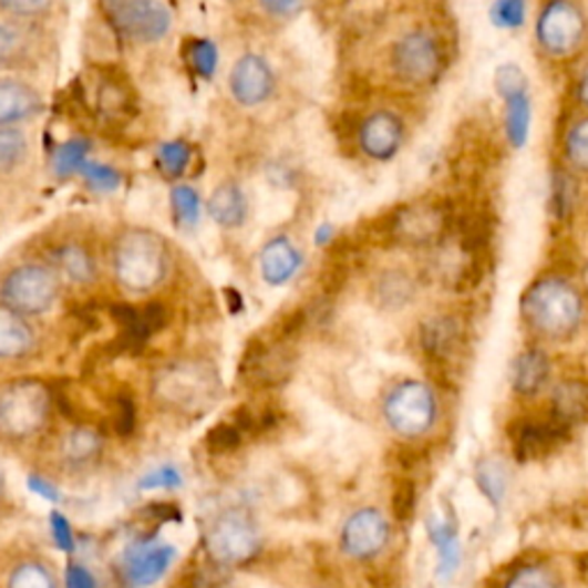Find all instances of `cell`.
<instances>
[{
  "instance_id": "7c38bea8",
  "label": "cell",
  "mask_w": 588,
  "mask_h": 588,
  "mask_svg": "<svg viewBox=\"0 0 588 588\" xmlns=\"http://www.w3.org/2000/svg\"><path fill=\"white\" fill-rule=\"evenodd\" d=\"M104 448L106 440L95 425L72 423V427L60 432V435L53 440L49 451L58 472L85 474L102 462Z\"/></svg>"
},
{
  "instance_id": "ba28073f",
  "label": "cell",
  "mask_w": 588,
  "mask_h": 588,
  "mask_svg": "<svg viewBox=\"0 0 588 588\" xmlns=\"http://www.w3.org/2000/svg\"><path fill=\"white\" fill-rule=\"evenodd\" d=\"M384 421L400 437H421L437 419V398L419 380L395 384L384 398Z\"/></svg>"
},
{
  "instance_id": "6da1fadb",
  "label": "cell",
  "mask_w": 588,
  "mask_h": 588,
  "mask_svg": "<svg viewBox=\"0 0 588 588\" xmlns=\"http://www.w3.org/2000/svg\"><path fill=\"white\" fill-rule=\"evenodd\" d=\"M149 393L164 412L198 419L221 398V378L216 365L207 359H173L154 370Z\"/></svg>"
},
{
  "instance_id": "816d5d0a",
  "label": "cell",
  "mask_w": 588,
  "mask_h": 588,
  "mask_svg": "<svg viewBox=\"0 0 588 588\" xmlns=\"http://www.w3.org/2000/svg\"><path fill=\"white\" fill-rule=\"evenodd\" d=\"M65 588H97V581L85 566L70 564L65 570Z\"/></svg>"
},
{
  "instance_id": "db71d44e",
  "label": "cell",
  "mask_w": 588,
  "mask_h": 588,
  "mask_svg": "<svg viewBox=\"0 0 588 588\" xmlns=\"http://www.w3.org/2000/svg\"><path fill=\"white\" fill-rule=\"evenodd\" d=\"M28 487L33 489L35 494H40L42 499H49V502H55L58 499V487L53 485L51 478L47 476H40V474H33L28 478Z\"/></svg>"
},
{
  "instance_id": "44dd1931",
  "label": "cell",
  "mask_w": 588,
  "mask_h": 588,
  "mask_svg": "<svg viewBox=\"0 0 588 588\" xmlns=\"http://www.w3.org/2000/svg\"><path fill=\"white\" fill-rule=\"evenodd\" d=\"M38 55V40L25 21L0 19V70H21Z\"/></svg>"
},
{
  "instance_id": "f907efd6",
  "label": "cell",
  "mask_w": 588,
  "mask_h": 588,
  "mask_svg": "<svg viewBox=\"0 0 588 588\" xmlns=\"http://www.w3.org/2000/svg\"><path fill=\"white\" fill-rule=\"evenodd\" d=\"M179 485V472L175 467H162L141 481V489H173Z\"/></svg>"
},
{
  "instance_id": "7402d4cb",
  "label": "cell",
  "mask_w": 588,
  "mask_h": 588,
  "mask_svg": "<svg viewBox=\"0 0 588 588\" xmlns=\"http://www.w3.org/2000/svg\"><path fill=\"white\" fill-rule=\"evenodd\" d=\"M301 269V254L288 237H271L260 251V274L267 286H286Z\"/></svg>"
},
{
  "instance_id": "b9f144b4",
  "label": "cell",
  "mask_w": 588,
  "mask_h": 588,
  "mask_svg": "<svg viewBox=\"0 0 588 588\" xmlns=\"http://www.w3.org/2000/svg\"><path fill=\"white\" fill-rule=\"evenodd\" d=\"M55 0H0V12L17 21H35L51 12Z\"/></svg>"
},
{
  "instance_id": "60d3db41",
  "label": "cell",
  "mask_w": 588,
  "mask_h": 588,
  "mask_svg": "<svg viewBox=\"0 0 588 588\" xmlns=\"http://www.w3.org/2000/svg\"><path fill=\"white\" fill-rule=\"evenodd\" d=\"M391 510L393 517L405 524L414 517L416 513V485L412 478H398L391 492Z\"/></svg>"
},
{
  "instance_id": "30bf717a",
  "label": "cell",
  "mask_w": 588,
  "mask_h": 588,
  "mask_svg": "<svg viewBox=\"0 0 588 588\" xmlns=\"http://www.w3.org/2000/svg\"><path fill=\"white\" fill-rule=\"evenodd\" d=\"M588 35V21L575 0H549L536 21L538 47L549 58L575 55Z\"/></svg>"
},
{
  "instance_id": "5bb4252c",
  "label": "cell",
  "mask_w": 588,
  "mask_h": 588,
  "mask_svg": "<svg viewBox=\"0 0 588 588\" xmlns=\"http://www.w3.org/2000/svg\"><path fill=\"white\" fill-rule=\"evenodd\" d=\"M391 526L378 508H361L352 513L340 532V549L350 559L370 561L389 545Z\"/></svg>"
},
{
  "instance_id": "e0dca14e",
  "label": "cell",
  "mask_w": 588,
  "mask_h": 588,
  "mask_svg": "<svg viewBox=\"0 0 588 588\" xmlns=\"http://www.w3.org/2000/svg\"><path fill=\"white\" fill-rule=\"evenodd\" d=\"M405 122L393 111H375L363 117L359 127V147L368 159L391 162L405 145Z\"/></svg>"
},
{
  "instance_id": "ab89813d",
  "label": "cell",
  "mask_w": 588,
  "mask_h": 588,
  "mask_svg": "<svg viewBox=\"0 0 588 588\" xmlns=\"http://www.w3.org/2000/svg\"><path fill=\"white\" fill-rule=\"evenodd\" d=\"M115 435L127 440L136 432L138 423V412H136V402L130 393H117L113 400V416H111Z\"/></svg>"
},
{
  "instance_id": "6f0895ef",
  "label": "cell",
  "mask_w": 588,
  "mask_h": 588,
  "mask_svg": "<svg viewBox=\"0 0 588 588\" xmlns=\"http://www.w3.org/2000/svg\"><path fill=\"white\" fill-rule=\"evenodd\" d=\"M581 281H584V288H586V292H588V260H586L584 271H581Z\"/></svg>"
},
{
  "instance_id": "9c48e42d",
  "label": "cell",
  "mask_w": 588,
  "mask_h": 588,
  "mask_svg": "<svg viewBox=\"0 0 588 588\" xmlns=\"http://www.w3.org/2000/svg\"><path fill=\"white\" fill-rule=\"evenodd\" d=\"M391 70L412 87L437 83L444 72V49L427 30H410L391 47Z\"/></svg>"
},
{
  "instance_id": "cb8c5ba5",
  "label": "cell",
  "mask_w": 588,
  "mask_h": 588,
  "mask_svg": "<svg viewBox=\"0 0 588 588\" xmlns=\"http://www.w3.org/2000/svg\"><path fill=\"white\" fill-rule=\"evenodd\" d=\"M173 559H175V549L168 545L138 549L125 564V577L134 588H147L164 577Z\"/></svg>"
},
{
  "instance_id": "ac0fdd59",
  "label": "cell",
  "mask_w": 588,
  "mask_h": 588,
  "mask_svg": "<svg viewBox=\"0 0 588 588\" xmlns=\"http://www.w3.org/2000/svg\"><path fill=\"white\" fill-rule=\"evenodd\" d=\"M464 331L457 318L437 316L421 324V350L435 365H451V361L462 352Z\"/></svg>"
},
{
  "instance_id": "d4e9b609",
  "label": "cell",
  "mask_w": 588,
  "mask_h": 588,
  "mask_svg": "<svg viewBox=\"0 0 588 588\" xmlns=\"http://www.w3.org/2000/svg\"><path fill=\"white\" fill-rule=\"evenodd\" d=\"M532 120H534V102L529 90H519L504 97V130L508 143L515 149L524 147L526 141H529Z\"/></svg>"
},
{
  "instance_id": "ffe728a7",
  "label": "cell",
  "mask_w": 588,
  "mask_h": 588,
  "mask_svg": "<svg viewBox=\"0 0 588 588\" xmlns=\"http://www.w3.org/2000/svg\"><path fill=\"white\" fill-rule=\"evenodd\" d=\"M38 350V331L30 318L0 303V361H23Z\"/></svg>"
},
{
  "instance_id": "f6af8a7d",
  "label": "cell",
  "mask_w": 588,
  "mask_h": 588,
  "mask_svg": "<svg viewBox=\"0 0 588 588\" xmlns=\"http://www.w3.org/2000/svg\"><path fill=\"white\" fill-rule=\"evenodd\" d=\"M506 588H559V579H556V575L547 568L529 566L517 570L508 579Z\"/></svg>"
},
{
  "instance_id": "7bdbcfd3",
  "label": "cell",
  "mask_w": 588,
  "mask_h": 588,
  "mask_svg": "<svg viewBox=\"0 0 588 588\" xmlns=\"http://www.w3.org/2000/svg\"><path fill=\"white\" fill-rule=\"evenodd\" d=\"M575 205V182L572 177H568V173H556L551 179V212L554 216H559L564 219L566 214H570Z\"/></svg>"
},
{
  "instance_id": "bcb514c9",
  "label": "cell",
  "mask_w": 588,
  "mask_h": 588,
  "mask_svg": "<svg viewBox=\"0 0 588 588\" xmlns=\"http://www.w3.org/2000/svg\"><path fill=\"white\" fill-rule=\"evenodd\" d=\"M81 175L95 192H113L120 187V173L111 166L102 164H85L81 168Z\"/></svg>"
},
{
  "instance_id": "c3c4849f",
  "label": "cell",
  "mask_w": 588,
  "mask_h": 588,
  "mask_svg": "<svg viewBox=\"0 0 588 588\" xmlns=\"http://www.w3.org/2000/svg\"><path fill=\"white\" fill-rule=\"evenodd\" d=\"M478 485L481 489L487 494L492 502H499L502 494H504V478L497 472V467H492V464H481L478 470Z\"/></svg>"
},
{
  "instance_id": "d6a6232c",
  "label": "cell",
  "mask_w": 588,
  "mask_h": 588,
  "mask_svg": "<svg viewBox=\"0 0 588 588\" xmlns=\"http://www.w3.org/2000/svg\"><path fill=\"white\" fill-rule=\"evenodd\" d=\"M171 209H173V221L184 230H192L200 219L198 192L189 187V184H175L171 192Z\"/></svg>"
},
{
  "instance_id": "681fc988",
  "label": "cell",
  "mask_w": 588,
  "mask_h": 588,
  "mask_svg": "<svg viewBox=\"0 0 588 588\" xmlns=\"http://www.w3.org/2000/svg\"><path fill=\"white\" fill-rule=\"evenodd\" d=\"M51 534H53V540L60 549L74 551V532H72V524L68 522L65 515L51 513Z\"/></svg>"
},
{
  "instance_id": "d590c367",
  "label": "cell",
  "mask_w": 588,
  "mask_h": 588,
  "mask_svg": "<svg viewBox=\"0 0 588 588\" xmlns=\"http://www.w3.org/2000/svg\"><path fill=\"white\" fill-rule=\"evenodd\" d=\"M87 141L83 138H72L68 143L60 145L53 154V171L58 177H70L74 173H81V168L87 164Z\"/></svg>"
},
{
  "instance_id": "277c9868",
  "label": "cell",
  "mask_w": 588,
  "mask_h": 588,
  "mask_svg": "<svg viewBox=\"0 0 588 588\" xmlns=\"http://www.w3.org/2000/svg\"><path fill=\"white\" fill-rule=\"evenodd\" d=\"M53 405V391L35 378H23L0 389V442L8 446L35 442L51 423Z\"/></svg>"
},
{
  "instance_id": "f1b7e54d",
  "label": "cell",
  "mask_w": 588,
  "mask_h": 588,
  "mask_svg": "<svg viewBox=\"0 0 588 588\" xmlns=\"http://www.w3.org/2000/svg\"><path fill=\"white\" fill-rule=\"evenodd\" d=\"M55 262L58 269L79 286H87L97 278V262L83 244L70 241L60 246L55 254Z\"/></svg>"
},
{
  "instance_id": "5b68a950",
  "label": "cell",
  "mask_w": 588,
  "mask_h": 588,
  "mask_svg": "<svg viewBox=\"0 0 588 588\" xmlns=\"http://www.w3.org/2000/svg\"><path fill=\"white\" fill-rule=\"evenodd\" d=\"M60 274L47 262H23L10 269L0 281V303L12 311L38 318L51 311L60 297Z\"/></svg>"
},
{
  "instance_id": "f5cc1de1",
  "label": "cell",
  "mask_w": 588,
  "mask_h": 588,
  "mask_svg": "<svg viewBox=\"0 0 588 588\" xmlns=\"http://www.w3.org/2000/svg\"><path fill=\"white\" fill-rule=\"evenodd\" d=\"M147 517L152 522L157 524H164V522H179V508L173 504V502H159V504H149L145 508Z\"/></svg>"
},
{
  "instance_id": "f546056e",
  "label": "cell",
  "mask_w": 588,
  "mask_h": 588,
  "mask_svg": "<svg viewBox=\"0 0 588 588\" xmlns=\"http://www.w3.org/2000/svg\"><path fill=\"white\" fill-rule=\"evenodd\" d=\"M375 292H378V301L384 308H402L414 299L416 286L405 271H386L375 283Z\"/></svg>"
},
{
  "instance_id": "4316f807",
  "label": "cell",
  "mask_w": 588,
  "mask_h": 588,
  "mask_svg": "<svg viewBox=\"0 0 588 588\" xmlns=\"http://www.w3.org/2000/svg\"><path fill=\"white\" fill-rule=\"evenodd\" d=\"M6 588H60V579L42 556H25L10 568Z\"/></svg>"
},
{
  "instance_id": "484cf974",
  "label": "cell",
  "mask_w": 588,
  "mask_h": 588,
  "mask_svg": "<svg viewBox=\"0 0 588 588\" xmlns=\"http://www.w3.org/2000/svg\"><path fill=\"white\" fill-rule=\"evenodd\" d=\"M549 359L540 350H524L515 361L510 370L513 389L519 395H534L538 393L547 380H549Z\"/></svg>"
},
{
  "instance_id": "4fadbf2b",
  "label": "cell",
  "mask_w": 588,
  "mask_h": 588,
  "mask_svg": "<svg viewBox=\"0 0 588 588\" xmlns=\"http://www.w3.org/2000/svg\"><path fill=\"white\" fill-rule=\"evenodd\" d=\"M451 230V214L440 203H414L393 216L391 233L405 246H435Z\"/></svg>"
},
{
  "instance_id": "9f6ffc18",
  "label": "cell",
  "mask_w": 588,
  "mask_h": 588,
  "mask_svg": "<svg viewBox=\"0 0 588 588\" xmlns=\"http://www.w3.org/2000/svg\"><path fill=\"white\" fill-rule=\"evenodd\" d=\"M6 506H8V485H6V474L0 470V515H3Z\"/></svg>"
},
{
  "instance_id": "603a6c76",
  "label": "cell",
  "mask_w": 588,
  "mask_h": 588,
  "mask_svg": "<svg viewBox=\"0 0 588 588\" xmlns=\"http://www.w3.org/2000/svg\"><path fill=\"white\" fill-rule=\"evenodd\" d=\"M207 212L214 219L216 226H221L226 230L241 228L246 221V214H249V203L237 182H221L216 187L207 200Z\"/></svg>"
},
{
  "instance_id": "f35d334b",
  "label": "cell",
  "mask_w": 588,
  "mask_h": 588,
  "mask_svg": "<svg viewBox=\"0 0 588 588\" xmlns=\"http://www.w3.org/2000/svg\"><path fill=\"white\" fill-rule=\"evenodd\" d=\"M187 63L200 79H212L219 65V51L209 40H192L187 44Z\"/></svg>"
},
{
  "instance_id": "d6986e66",
  "label": "cell",
  "mask_w": 588,
  "mask_h": 588,
  "mask_svg": "<svg viewBox=\"0 0 588 588\" xmlns=\"http://www.w3.org/2000/svg\"><path fill=\"white\" fill-rule=\"evenodd\" d=\"M40 92L19 79H0V127H19L42 113Z\"/></svg>"
},
{
  "instance_id": "52a82bcc",
  "label": "cell",
  "mask_w": 588,
  "mask_h": 588,
  "mask_svg": "<svg viewBox=\"0 0 588 588\" xmlns=\"http://www.w3.org/2000/svg\"><path fill=\"white\" fill-rule=\"evenodd\" d=\"M100 3L115 33L136 44L164 40L173 25V14L162 0H100Z\"/></svg>"
},
{
  "instance_id": "836d02e7",
  "label": "cell",
  "mask_w": 588,
  "mask_h": 588,
  "mask_svg": "<svg viewBox=\"0 0 588 588\" xmlns=\"http://www.w3.org/2000/svg\"><path fill=\"white\" fill-rule=\"evenodd\" d=\"M192 162V147L187 141H171L164 143L157 152V159H154V166L162 173L164 179H177L184 175Z\"/></svg>"
},
{
  "instance_id": "1f68e13d",
  "label": "cell",
  "mask_w": 588,
  "mask_h": 588,
  "mask_svg": "<svg viewBox=\"0 0 588 588\" xmlns=\"http://www.w3.org/2000/svg\"><path fill=\"white\" fill-rule=\"evenodd\" d=\"M28 136L21 127H0V173L10 175L28 159Z\"/></svg>"
},
{
  "instance_id": "4dcf8cb0",
  "label": "cell",
  "mask_w": 588,
  "mask_h": 588,
  "mask_svg": "<svg viewBox=\"0 0 588 588\" xmlns=\"http://www.w3.org/2000/svg\"><path fill=\"white\" fill-rule=\"evenodd\" d=\"M132 95L117 79H102L97 87V111L109 120H120L132 111Z\"/></svg>"
},
{
  "instance_id": "ee69618b",
  "label": "cell",
  "mask_w": 588,
  "mask_h": 588,
  "mask_svg": "<svg viewBox=\"0 0 588 588\" xmlns=\"http://www.w3.org/2000/svg\"><path fill=\"white\" fill-rule=\"evenodd\" d=\"M494 87H497L499 97H508L513 92L529 90V79H526L524 70L517 63H502L494 72Z\"/></svg>"
},
{
  "instance_id": "74e56055",
  "label": "cell",
  "mask_w": 588,
  "mask_h": 588,
  "mask_svg": "<svg viewBox=\"0 0 588 588\" xmlns=\"http://www.w3.org/2000/svg\"><path fill=\"white\" fill-rule=\"evenodd\" d=\"M489 21L499 30H517L526 21V0H492Z\"/></svg>"
},
{
  "instance_id": "8d00e7d4",
  "label": "cell",
  "mask_w": 588,
  "mask_h": 588,
  "mask_svg": "<svg viewBox=\"0 0 588 588\" xmlns=\"http://www.w3.org/2000/svg\"><path fill=\"white\" fill-rule=\"evenodd\" d=\"M244 444L241 430L233 421H221L205 435V448L209 455H230Z\"/></svg>"
},
{
  "instance_id": "9a60e30c",
  "label": "cell",
  "mask_w": 588,
  "mask_h": 588,
  "mask_svg": "<svg viewBox=\"0 0 588 588\" xmlns=\"http://www.w3.org/2000/svg\"><path fill=\"white\" fill-rule=\"evenodd\" d=\"M230 95L244 109H256L271 100L276 76L267 60L258 53H244L230 70Z\"/></svg>"
},
{
  "instance_id": "e575fe53",
  "label": "cell",
  "mask_w": 588,
  "mask_h": 588,
  "mask_svg": "<svg viewBox=\"0 0 588 588\" xmlns=\"http://www.w3.org/2000/svg\"><path fill=\"white\" fill-rule=\"evenodd\" d=\"M564 154L572 171L588 175V117L577 120L564 141Z\"/></svg>"
},
{
  "instance_id": "2e32d148",
  "label": "cell",
  "mask_w": 588,
  "mask_h": 588,
  "mask_svg": "<svg viewBox=\"0 0 588 588\" xmlns=\"http://www.w3.org/2000/svg\"><path fill=\"white\" fill-rule=\"evenodd\" d=\"M295 370V357L283 345H251L241 359L239 375L246 386L274 389L290 380Z\"/></svg>"
},
{
  "instance_id": "83f0119b",
  "label": "cell",
  "mask_w": 588,
  "mask_h": 588,
  "mask_svg": "<svg viewBox=\"0 0 588 588\" xmlns=\"http://www.w3.org/2000/svg\"><path fill=\"white\" fill-rule=\"evenodd\" d=\"M551 410L566 423H588V384L581 380L561 382L551 395Z\"/></svg>"
},
{
  "instance_id": "3957f363",
  "label": "cell",
  "mask_w": 588,
  "mask_h": 588,
  "mask_svg": "<svg viewBox=\"0 0 588 588\" xmlns=\"http://www.w3.org/2000/svg\"><path fill=\"white\" fill-rule=\"evenodd\" d=\"M519 313L534 333L547 340H566L584 320L581 292L561 276H543L524 290Z\"/></svg>"
},
{
  "instance_id": "7dc6e473",
  "label": "cell",
  "mask_w": 588,
  "mask_h": 588,
  "mask_svg": "<svg viewBox=\"0 0 588 588\" xmlns=\"http://www.w3.org/2000/svg\"><path fill=\"white\" fill-rule=\"evenodd\" d=\"M265 14L278 21H292L303 12L306 0H258Z\"/></svg>"
},
{
  "instance_id": "7a4b0ae2",
  "label": "cell",
  "mask_w": 588,
  "mask_h": 588,
  "mask_svg": "<svg viewBox=\"0 0 588 588\" xmlns=\"http://www.w3.org/2000/svg\"><path fill=\"white\" fill-rule=\"evenodd\" d=\"M111 265L122 290L132 295H149L166 281L171 271L168 244L154 230L127 228L113 241Z\"/></svg>"
},
{
  "instance_id": "8992f818",
  "label": "cell",
  "mask_w": 588,
  "mask_h": 588,
  "mask_svg": "<svg viewBox=\"0 0 588 588\" xmlns=\"http://www.w3.org/2000/svg\"><path fill=\"white\" fill-rule=\"evenodd\" d=\"M205 547L214 566H244L260 551V532L249 513L233 508L214 517L205 534Z\"/></svg>"
},
{
  "instance_id": "8fae6325",
  "label": "cell",
  "mask_w": 588,
  "mask_h": 588,
  "mask_svg": "<svg viewBox=\"0 0 588 588\" xmlns=\"http://www.w3.org/2000/svg\"><path fill=\"white\" fill-rule=\"evenodd\" d=\"M508 440L519 462H538L561 451L570 440V423L554 410L510 421Z\"/></svg>"
},
{
  "instance_id": "11a10c76",
  "label": "cell",
  "mask_w": 588,
  "mask_h": 588,
  "mask_svg": "<svg viewBox=\"0 0 588 588\" xmlns=\"http://www.w3.org/2000/svg\"><path fill=\"white\" fill-rule=\"evenodd\" d=\"M577 97H579V102H581L584 106H588V65H586V70H584L581 76H579V83H577Z\"/></svg>"
}]
</instances>
